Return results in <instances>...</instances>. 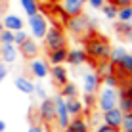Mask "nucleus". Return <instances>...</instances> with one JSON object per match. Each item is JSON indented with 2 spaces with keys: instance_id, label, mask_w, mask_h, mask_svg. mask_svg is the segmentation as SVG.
Wrapping results in <instances>:
<instances>
[{
  "instance_id": "f257e3e1",
  "label": "nucleus",
  "mask_w": 132,
  "mask_h": 132,
  "mask_svg": "<svg viewBox=\"0 0 132 132\" xmlns=\"http://www.w3.org/2000/svg\"><path fill=\"white\" fill-rule=\"evenodd\" d=\"M84 52L88 56V60L92 63H96L100 60H107L109 52H111V44L105 36H100L96 33L88 35L84 38Z\"/></svg>"
},
{
  "instance_id": "f03ea898",
  "label": "nucleus",
  "mask_w": 132,
  "mask_h": 132,
  "mask_svg": "<svg viewBox=\"0 0 132 132\" xmlns=\"http://www.w3.org/2000/svg\"><path fill=\"white\" fill-rule=\"evenodd\" d=\"M65 27H67V31H69L71 35L80 36V38H86L88 35H92V33H94V27H96V19L92 21L88 15H84V12H82V13H79V15L67 17Z\"/></svg>"
},
{
  "instance_id": "7ed1b4c3",
  "label": "nucleus",
  "mask_w": 132,
  "mask_h": 132,
  "mask_svg": "<svg viewBox=\"0 0 132 132\" xmlns=\"http://www.w3.org/2000/svg\"><path fill=\"white\" fill-rule=\"evenodd\" d=\"M44 46L46 50H56V48H63L67 46V36L63 33V29L60 25H54V27H48L46 35H44Z\"/></svg>"
},
{
  "instance_id": "20e7f679",
  "label": "nucleus",
  "mask_w": 132,
  "mask_h": 132,
  "mask_svg": "<svg viewBox=\"0 0 132 132\" xmlns=\"http://www.w3.org/2000/svg\"><path fill=\"white\" fill-rule=\"evenodd\" d=\"M98 98H96V105L100 107V111H107L111 107H117V100H119V94H117V88H111V86H103V88L98 90Z\"/></svg>"
},
{
  "instance_id": "39448f33",
  "label": "nucleus",
  "mask_w": 132,
  "mask_h": 132,
  "mask_svg": "<svg viewBox=\"0 0 132 132\" xmlns=\"http://www.w3.org/2000/svg\"><path fill=\"white\" fill-rule=\"evenodd\" d=\"M29 29H31V36H33L35 40H42L44 35H46L48 31V19L44 13H33V15H29Z\"/></svg>"
},
{
  "instance_id": "423d86ee",
  "label": "nucleus",
  "mask_w": 132,
  "mask_h": 132,
  "mask_svg": "<svg viewBox=\"0 0 132 132\" xmlns=\"http://www.w3.org/2000/svg\"><path fill=\"white\" fill-rule=\"evenodd\" d=\"M52 100H54V105H56V121L54 122H57V126L63 130L67 126V122H69V119H71L69 111H67V105H65V98H61L60 94H57V96L52 98Z\"/></svg>"
},
{
  "instance_id": "0eeeda50",
  "label": "nucleus",
  "mask_w": 132,
  "mask_h": 132,
  "mask_svg": "<svg viewBox=\"0 0 132 132\" xmlns=\"http://www.w3.org/2000/svg\"><path fill=\"white\" fill-rule=\"evenodd\" d=\"M86 8V0H60V10L65 13L67 17L79 15Z\"/></svg>"
},
{
  "instance_id": "6e6552de",
  "label": "nucleus",
  "mask_w": 132,
  "mask_h": 132,
  "mask_svg": "<svg viewBox=\"0 0 132 132\" xmlns=\"http://www.w3.org/2000/svg\"><path fill=\"white\" fill-rule=\"evenodd\" d=\"M29 71H31V75H33L35 79L42 80V79H46V77L50 75V65H48L46 60L33 57V60L29 61Z\"/></svg>"
},
{
  "instance_id": "1a4fd4ad",
  "label": "nucleus",
  "mask_w": 132,
  "mask_h": 132,
  "mask_svg": "<svg viewBox=\"0 0 132 132\" xmlns=\"http://www.w3.org/2000/svg\"><path fill=\"white\" fill-rule=\"evenodd\" d=\"M82 88H84V94H98V90L102 88V79L96 71H90V73H84L82 77Z\"/></svg>"
},
{
  "instance_id": "9d476101",
  "label": "nucleus",
  "mask_w": 132,
  "mask_h": 132,
  "mask_svg": "<svg viewBox=\"0 0 132 132\" xmlns=\"http://www.w3.org/2000/svg\"><path fill=\"white\" fill-rule=\"evenodd\" d=\"M38 113H40V119L46 121L48 125L56 121V105H54V100L52 98H44L38 105Z\"/></svg>"
},
{
  "instance_id": "9b49d317",
  "label": "nucleus",
  "mask_w": 132,
  "mask_h": 132,
  "mask_svg": "<svg viewBox=\"0 0 132 132\" xmlns=\"http://www.w3.org/2000/svg\"><path fill=\"white\" fill-rule=\"evenodd\" d=\"M88 61V56H86L84 48H71L67 50V57H65V63H69V65H84V63Z\"/></svg>"
},
{
  "instance_id": "f8f14e48",
  "label": "nucleus",
  "mask_w": 132,
  "mask_h": 132,
  "mask_svg": "<svg viewBox=\"0 0 132 132\" xmlns=\"http://www.w3.org/2000/svg\"><path fill=\"white\" fill-rule=\"evenodd\" d=\"M122 122V111L119 107H111L107 111H103V125L113 126V128H121Z\"/></svg>"
},
{
  "instance_id": "ddd939ff",
  "label": "nucleus",
  "mask_w": 132,
  "mask_h": 132,
  "mask_svg": "<svg viewBox=\"0 0 132 132\" xmlns=\"http://www.w3.org/2000/svg\"><path fill=\"white\" fill-rule=\"evenodd\" d=\"M117 77H119V79H122V77H125V79H132V54H128L126 52L125 56H122V60L117 63Z\"/></svg>"
},
{
  "instance_id": "4468645a",
  "label": "nucleus",
  "mask_w": 132,
  "mask_h": 132,
  "mask_svg": "<svg viewBox=\"0 0 132 132\" xmlns=\"http://www.w3.org/2000/svg\"><path fill=\"white\" fill-rule=\"evenodd\" d=\"M63 130L65 132H90V126H88V121L82 115H77V117H71Z\"/></svg>"
},
{
  "instance_id": "2eb2a0df",
  "label": "nucleus",
  "mask_w": 132,
  "mask_h": 132,
  "mask_svg": "<svg viewBox=\"0 0 132 132\" xmlns=\"http://www.w3.org/2000/svg\"><path fill=\"white\" fill-rule=\"evenodd\" d=\"M38 50H40V48H38V44H36V40L31 38V36L25 40V42L19 44V54H21L23 57H27V60L36 57V56H38Z\"/></svg>"
},
{
  "instance_id": "dca6fc26",
  "label": "nucleus",
  "mask_w": 132,
  "mask_h": 132,
  "mask_svg": "<svg viewBox=\"0 0 132 132\" xmlns=\"http://www.w3.org/2000/svg\"><path fill=\"white\" fill-rule=\"evenodd\" d=\"M50 77H52V80H54L56 86H61V84H65L67 80H69V73L63 67V63L61 65H52L50 67Z\"/></svg>"
},
{
  "instance_id": "f3484780",
  "label": "nucleus",
  "mask_w": 132,
  "mask_h": 132,
  "mask_svg": "<svg viewBox=\"0 0 132 132\" xmlns=\"http://www.w3.org/2000/svg\"><path fill=\"white\" fill-rule=\"evenodd\" d=\"M0 61H4L6 65L17 61V48H15V44H0Z\"/></svg>"
},
{
  "instance_id": "a211bd4d",
  "label": "nucleus",
  "mask_w": 132,
  "mask_h": 132,
  "mask_svg": "<svg viewBox=\"0 0 132 132\" xmlns=\"http://www.w3.org/2000/svg\"><path fill=\"white\" fill-rule=\"evenodd\" d=\"M2 25H4V29H8V31H19V29H25L23 17L15 15V13H8V15H4Z\"/></svg>"
},
{
  "instance_id": "6ab92c4d",
  "label": "nucleus",
  "mask_w": 132,
  "mask_h": 132,
  "mask_svg": "<svg viewBox=\"0 0 132 132\" xmlns=\"http://www.w3.org/2000/svg\"><path fill=\"white\" fill-rule=\"evenodd\" d=\"M13 84H15V88L19 90V92L27 94V96H33L35 94V82L29 79V77H15V80H13Z\"/></svg>"
},
{
  "instance_id": "aec40b11",
  "label": "nucleus",
  "mask_w": 132,
  "mask_h": 132,
  "mask_svg": "<svg viewBox=\"0 0 132 132\" xmlns=\"http://www.w3.org/2000/svg\"><path fill=\"white\" fill-rule=\"evenodd\" d=\"M65 57H67V46L48 50V63L50 65H61V63H65Z\"/></svg>"
},
{
  "instance_id": "412c9836",
  "label": "nucleus",
  "mask_w": 132,
  "mask_h": 132,
  "mask_svg": "<svg viewBox=\"0 0 132 132\" xmlns=\"http://www.w3.org/2000/svg\"><path fill=\"white\" fill-rule=\"evenodd\" d=\"M65 105H67V111H69L71 117L82 115V111H84V103H82V100H79V96L77 98H67Z\"/></svg>"
},
{
  "instance_id": "4be33fe9",
  "label": "nucleus",
  "mask_w": 132,
  "mask_h": 132,
  "mask_svg": "<svg viewBox=\"0 0 132 132\" xmlns=\"http://www.w3.org/2000/svg\"><path fill=\"white\" fill-rule=\"evenodd\" d=\"M94 65H96V73L100 75V79H103V77H107V75H113V73L117 71V67L109 60H100V61L94 63Z\"/></svg>"
},
{
  "instance_id": "5701e85b",
  "label": "nucleus",
  "mask_w": 132,
  "mask_h": 132,
  "mask_svg": "<svg viewBox=\"0 0 132 132\" xmlns=\"http://www.w3.org/2000/svg\"><path fill=\"white\" fill-rule=\"evenodd\" d=\"M115 29H117V33H119L121 38L132 42V21H119Z\"/></svg>"
},
{
  "instance_id": "b1692460",
  "label": "nucleus",
  "mask_w": 132,
  "mask_h": 132,
  "mask_svg": "<svg viewBox=\"0 0 132 132\" xmlns=\"http://www.w3.org/2000/svg\"><path fill=\"white\" fill-rule=\"evenodd\" d=\"M60 96L61 98H77L79 96V88H77V84H73V82H69L67 80L65 84H61L60 86Z\"/></svg>"
},
{
  "instance_id": "393cba45",
  "label": "nucleus",
  "mask_w": 132,
  "mask_h": 132,
  "mask_svg": "<svg viewBox=\"0 0 132 132\" xmlns=\"http://www.w3.org/2000/svg\"><path fill=\"white\" fill-rule=\"evenodd\" d=\"M19 2H21L23 12L27 13V17L33 15V13H38V12H40V2H38V0H19Z\"/></svg>"
},
{
  "instance_id": "a878e982",
  "label": "nucleus",
  "mask_w": 132,
  "mask_h": 132,
  "mask_svg": "<svg viewBox=\"0 0 132 132\" xmlns=\"http://www.w3.org/2000/svg\"><path fill=\"white\" fill-rule=\"evenodd\" d=\"M117 94H119V96L132 98V79H126V80L121 79L119 86H117Z\"/></svg>"
},
{
  "instance_id": "bb28decb",
  "label": "nucleus",
  "mask_w": 132,
  "mask_h": 132,
  "mask_svg": "<svg viewBox=\"0 0 132 132\" xmlns=\"http://www.w3.org/2000/svg\"><path fill=\"white\" fill-rule=\"evenodd\" d=\"M125 54H126V50L122 48V46H115V48L111 46V52H109V57H107V60L111 61L113 65H117V63L122 60V56H125Z\"/></svg>"
},
{
  "instance_id": "cd10ccee",
  "label": "nucleus",
  "mask_w": 132,
  "mask_h": 132,
  "mask_svg": "<svg viewBox=\"0 0 132 132\" xmlns=\"http://www.w3.org/2000/svg\"><path fill=\"white\" fill-rule=\"evenodd\" d=\"M100 10H102V13L107 17V19H117V10H119V8H117L113 2H109V0H107Z\"/></svg>"
},
{
  "instance_id": "c85d7f7f",
  "label": "nucleus",
  "mask_w": 132,
  "mask_h": 132,
  "mask_svg": "<svg viewBox=\"0 0 132 132\" xmlns=\"http://www.w3.org/2000/svg\"><path fill=\"white\" fill-rule=\"evenodd\" d=\"M117 107H119L122 113H130L132 111V98L119 96V100H117Z\"/></svg>"
},
{
  "instance_id": "c756f323",
  "label": "nucleus",
  "mask_w": 132,
  "mask_h": 132,
  "mask_svg": "<svg viewBox=\"0 0 132 132\" xmlns=\"http://www.w3.org/2000/svg\"><path fill=\"white\" fill-rule=\"evenodd\" d=\"M117 19L119 21H132V6H125L117 10Z\"/></svg>"
},
{
  "instance_id": "7c9ffc66",
  "label": "nucleus",
  "mask_w": 132,
  "mask_h": 132,
  "mask_svg": "<svg viewBox=\"0 0 132 132\" xmlns=\"http://www.w3.org/2000/svg\"><path fill=\"white\" fill-rule=\"evenodd\" d=\"M121 132H132V111L122 113V122H121Z\"/></svg>"
},
{
  "instance_id": "2f4dec72",
  "label": "nucleus",
  "mask_w": 132,
  "mask_h": 132,
  "mask_svg": "<svg viewBox=\"0 0 132 132\" xmlns=\"http://www.w3.org/2000/svg\"><path fill=\"white\" fill-rule=\"evenodd\" d=\"M121 82V79L117 77V73H113V75H107V77H103L102 79V84H105V86H111V88H117Z\"/></svg>"
},
{
  "instance_id": "473e14b6",
  "label": "nucleus",
  "mask_w": 132,
  "mask_h": 132,
  "mask_svg": "<svg viewBox=\"0 0 132 132\" xmlns=\"http://www.w3.org/2000/svg\"><path fill=\"white\" fill-rule=\"evenodd\" d=\"M27 38H29V33H27L25 29L13 31V44H17V46H19V44H21V42H25Z\"/></svg>"
},
{
  "instance_id": "72a5a7b5",
  "label": "nucleus",
  "mask_w": 132,
  "mask_h": 132,
  "mask_svg": "<svg viewBox=\"0 0 132 132\" xmlns=\"http://www.w3.org/2000/svg\"><path fill=\"white\" fill-rule=\"evenodd\" d=\"M0 44H13V31L8 29L0 31Z\"/></svg>"
},
{
  "instance_id": "f704fd0d",
  "label": "nucleus",
  "mask_w": 132,
  "mask_h": 132,
  "mask_svg": "<svg viewBox=\"0 0 132 132\" xmlns=\"http://www.w3.org/2000/svg\"><path fill=\"white\" fill-rule=\"evenodd\" d=\"M82 103H84V107H92L96 103V94H84Z\"/></svg>"
},
{
  "instance_id": "c9c22d12",
  "label": "nucleus",
  "mask_w": 132,
  "mask_h": 132,
  "mask_svg": "<svg viewBox=\"0 0 132 132\" xmlns=\"http://www.w3.org/2000/svg\"><path fill=\"white\" fill-rule=\"evenodd\" d=\"M107 0H86V6H90L92 10H100Z\"/></svg>"
},
{
  "instance_id": "e433bc0d",
  "label": "nucleus",
  "mask_w": 132,
  "mask_h": 132,
  "mask_svg": "<svg viewBox=\"0 0 132 132\" xmlns=\"http://www.w3.org/2000/svg\"><path fill=\"white\" fill-rule=\"evenodd\" d=\"M35 94H36L40 100L48 98V94H46V90H44V86H40V84H35Z\"/></svg>"
},
{
  "instance_id": "4c0bfd02",
  "label": "nucleus",
  "mask_w": 132,
  "mask_h": 132,
  "mask_svg": "<svg viewBox=\"0 0 132 132\" xmlns=\"http://www.w3.org/2000/svg\"><path fill=\"white\" fill-rule=\"evenodd\" d=\"M109 2H113L117 8H125V6H132V0H109Z\"/></svg>"
},
{
  "instance_id": "58836bf2",
  "label": "nucleus",
  "mask_w": 132,
  "mask_h": 132,
  "mask_svg": "<svg viewBox=\"0 0 132 132\" xmlns=\"http://www.w3.org/2000/svg\"><path fill=\"white\" fill-rule=\"evenodd\" d=\"M96 132H121L119 128H113V126H107V125H102V126H98Z\"/></svg>"
},
{
  "instance_id": "ea45409f",
  "label": "nucleus",
  "mask_w": 132,
  "mask_h": 132,
  "mask_svg": "<svg viewBox=\"0 0 132 132\" xmlns=\"http://www.w3.org/2000/svg\"><path fill=\"white\" fill-rule=\"evenodd\" d=\"M6 77H8V67H6V63H4V61H0V82H2Z\"/></svg>"
},
{
  "instance_id": "a19ab883",
  "label": "nucleus",
  "mask_w": 132,
  "mask_h": 132,
  "mask_svg": "<svg viewBox=\"0 0 132 132\" xmlns=\"http://www.w3.org/2000/svg\"><path fill=\"white\" fill-rule=\"evenodd\" d=\"M27 132H46V128H44V126H40V125H31Z\"/></svg>"
},
{
  "instance_id": "79ce46f5",
  "label": "nucleus",
  "mask_w": 132,
  "mask_h": 132,
  "mask_svg": "<svg viewBox=\"0 0 132 132\" xmlns=\"http://www.w3.org/2000/svg\"><path fill=\"white\" fill-rule=\"evenodd\" d=\"M4 130H6V122L0 119V132H4Z\"/></svg>"
},
{
  "instance_id": "37998d69",
  "label": "nucleus",
  "mask_w": 132,
  "mask_h": 132,
  "mask_svg": "<svg viewBox=\"0 0 132 132\" xmlns=\"http://www.w3.org/2000/svg\"><path fill=\"white\" fill-rule=\"evenodd\" d=\"M46 2H52L54 4V2H60V0H46Z\"/></svg>"
},
{
  "instance_id": "c03bdc74",
  "label": "nucleus",
  "mask_w": 132,
  "mask_h": 132,
  "mask_svg": "<svg viewBox=\"0 0 132 132\" xmlns=\"http://www.w3.org/2000/svg\"><path fill=\"white\" fill-rule=\"evenodd\" d=\"M4 29V25H2V21H0V31H2Z\"/></svg>"
}]
</instances>
